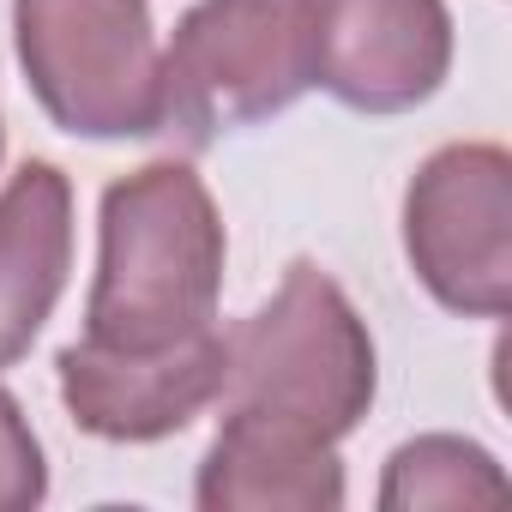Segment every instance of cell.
<instances>
[{
  "label": "cell",
  "instance_id": "1",
  "mask_svg": "<svg viewBox=\"0 0 512 512\" xmlns=\"http://www.w3.org/2000/svg\"><path fill=\"white\" fill-rule=\"evenodd\" d=\"M229 235L193 163H145L103 187L97 278L85 338L115 350H157L217 320Z\"/></svg>",
  "mask_w": 512,
  "mask_h": 512
},
{
  "label": "cell",
  "instance_id": "2",
  "mask_svg": "<svg viewBox=\"0 0 512 512\" xmlns=\"http://www.w3.org/2000/svg\"><path fill=\"white\" fill-rule=\"evenodd\" d=\"M374 392V332L314 260H296L260 308L223 332V410H266L320 440H344L374 410Z\"/></svg>",
  "mask_w": 512,
  "mask_h": 512
},
{
  "label": "cell",
  "instance_id": "3",
  "mask_svg": "<svg viewBox=\"0 0 512 512\" xmlns=\"http://www.w3.org/2000/svg\"><path fill=\"white\" fill-rule=\"evenodd\" d=\"M314 91L302 0H193L157 55V133L205 151Z\"/></svg>",
  "mask_w": 512,
  "mask_h": 512
},
{
  "label": "cell",
  "instance_id": "4",
  "mask_svg": "<svg viewBox=\"0 0 512 512\" xmlns=\"http://www.w3.org/2000/svg\"><path fill=\"white\" fill-rule=\"evenodd\" d=\"M13 49L43 115L73 139L157 133V31L145 0H13Z\"/></svg>",
  "mask_w": 512,
  "mask_h": 512
},
{
  "label": "cell",
  "instance_id": "5",
  "mask_svg": "<svg viewBox=\"0 0 512 512\" xmlns=\"http://www.w3.org/2000/svg\"><path fill=\"white\" fill-rule=\"evenodd\" d=\"M404 253L446 314L500 320L512 308V157L488 139L440 145L404 187Z\"/></svg>",
  "mask_w": 512,
  "mask_h": 512
},
{
  "label": "cell",
  "instance_id": "6",
  "mask_svg": "<svg viewBox=\"0 0 512 512\" xmlns=\"http://www.w3.org/2000/svg\"><path fill=\"white\" fill-rule=\"evenodd\" d=\"M314 85L356 115L422 109L452 73L446 0H302Z\"/></svg>",
  "mask_w": 512,
  "mask_h": 512
},
{
  "label": "cell",
  "instance_id": "7",
  "mask_svg": "<svg viewBox=\"0 0 512 512\" xmlns=\"http://www.w3.org/2000/svg\"><path fill=\"white\" fill-rule=\"evenodd\" d=\"M55 386L79 434L151 446L181 434L205 404L223 398V332L205 326L157 350H115L79 338L55 356Z\"/></svg>",
  "mask_w": 512,
  "mask_h": 512
},
{
  "label": "cell",
  "instance_id": "8",
  "mask_svg": "<svg viewBox=\"0 0 512 512\" xmlns=\"http://www.w3.org/2000/svg\"><path fill=\"white\" fill-rule=\"evenodd\" d=\"M344 494L338 440L266 410H223V428L193 476L199 512H338Z\"/></svg>",
  "mask_w": 512,
  "mask_h": 512
},
{
  "label": "cell",
  "instance_id": "9",
  "mask_svg": "<svg viewBox=\"0 0 512 512\" xmlns=\"http://www.w3.org/2000/svg\"><path fill=\"white\" fill-rule=\"evenodd\" d=\"M73 272V181L31 157L0 187V368L31 356Z\"/></svg>",
  "mask_w": 512,
  "mask_h": 512
},
{
  "label": "cell",
  "instance_id": "10",
  "mask_svg": "<svg viewBox=\"0 0 512 512\" xmlns=\"http://www.w3.org/2000/svg\"><path fill=\"white\" fill-rule=\"evenodd\" d=\"M506 470L488 446L464 434H416L386 458L380 476V506L386 512H422V506H476L500 500Z\"/></svg>",
  "mask_w": 512,
  "mask_h": 512
},
{
  "label": "cell",
  "instance_id": "11",
  "mask_svg": "<svg viewBox=\"0 0 512 512\" xmlns=\"http://www.w3.org/2000/svg\"><path fill=\"white\" fill-rule=\"evenodd\" d=\"M49 500V464L43 440L31 434L19 398L0 386V512H31Z\"/></svg>",
  "mask_w": 512,
  "mask_h": 512
},
{
  "label": "cell",
  "instance_id": "12",
  "mask_svg": "<svg viewBox=\"0 0 512 512\" xmlns=\"http://www.w3.org/2000/svg\"><path fill=\"white\" fill-rule=\"evenodd\" d=\"M0 151H7V121H0Z\"/></svg>",
  "mask_w": 512,
  "mask_h": 512
}]
</instances>
